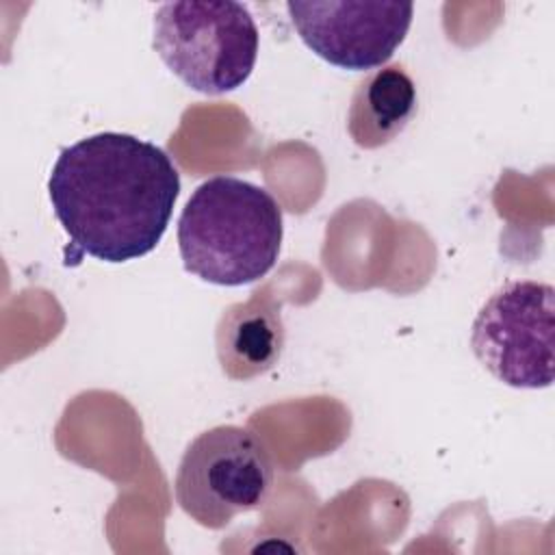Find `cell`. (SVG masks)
I'll use <instances>...</instances> for the list:
<instances>
[{"mask_svg": "<svg viewBox=\"0 0 555 555\" xmlns=\"http://www.w3.org/2000/svg\"><path fill=\"white\" fill-rule=\"evenodd\" d=\"M48 195L76 249L126 262L160 243L180 195V173L156 143L98 132L61 150Z\"/></svg>", "mask_w": 555, "mask_h": 555, "instance_id": "1", "label": "cell"}, {"mask_svg": "<svg viewBox=\"0 0 555 555\" xmlns=\"http://www.w3.org/2000/svg\"><path fill=\"white\" fill-rule=\"evenodd\" d=\"M284 236L278 199L249 180L215 176L186 199L178 219V249L189 273L219 286L264 278Z\"/></svg>", "mask_w": 555, "mask_h": 555, "instance_id": "2", "label": "cell"}, {"mask_svg": "<svg viewBox=\"0 0 555 555\" xmlns=\"http://www.w3.org/2000/svg\"><path fill=\"white\" fill-rule=\"evenodd\" d=\"M258 46L249 9L234 0L165 2L154 13L152 48L186 87L204 95L243 87Z\"/></svg>", "mask_w": 555, "mask_h": 555, "instance_id": "3", "label": "cell"}, {"mask_svg": "<svg viewBox=\"0 0 555 555\" xmlns=\"http://www.w3.org/2000/svg\"><path fill=\"white\" fill-rule=\"evenodd\" d=\"M271 486L269 449L241 425H217L195 436L173 481L180 509L208 529H223L238 514L258 509Z\"/></svg>", "mask_w": 555, "mask_h": 555, "instance_id": "4", "label": "cell"}, {"mask_svg": "<svg viewBox=\"0 0 555 555\" xmlns=\"http://www.w3.org/2000/svg\"><path fill=\"white\" fill-rule=\"evenodd\" d=\"M555 288L538 280H512L479 308L470 327L475 358L512 388H546L553 382Z\"/></svg>", "mask_w": 555, "mask_h": 555, "instance_id": "5", "label": "cell"}, {"mask_svg": "<svg viewBox=\"0 0 555 555\" xmlns=\"http://www.w3.org/2000/svg\"><path fill=\"white\" fill-rule=\"evenodd\" d=\"M288 17L301 41L323 61L364 72L382 67L403 43L412 2H351V0H291Z\"/></svg>", "mask_w": 555, "mask_h": 555, "instance_id": "6", "label": "cell"}, {"mask_svg": "<svg viewBox=\"0 0 555 555\" xmlns=\"http://www.w3.org/2000/svg\"><path fill=\"white\" fill-rule=\"evenodd\" d=\"M284 323L273 295L254 293L223 310L215 332L221 371L230 379H251L273 369L284 349Z\"/></svg>", "mask_w": 555, "mask_h": 555, "instance_id": "7", "label": "cell"}, {"mask_svg": "<svg viewBox=\"0 0 555 555\" xmlns=\"http://www.w3.org/2000/svg\"><path fill=\"white\" fill-rule=\"evenodd\" d=\"M418 108L412 76L401 63H390L366 74L353 89L347 130L351 141L364 150H377L395 141Z\"/></svg>", "mask_w": 555, "mask_h": 555, "instance_id": "8", "label": "cell"}]
</instances>
